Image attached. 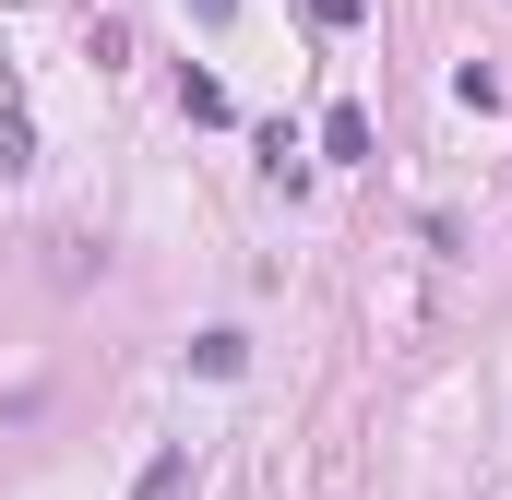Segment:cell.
<instances>
[{
  "label": "cell",
  "mask_w": 512,
  "mask_h": 500,
  "mask_svg": "<svg viewBox=\"0 0 512 500\" xmlns=\"http://www.w3.org/2000/svg\"><path fill=\"white\" fill-rule=\"evenodd\" d=\"M179 108H191V120H239V108H227V84H215V72H179Z\"/></svg>",
  "instance_id": "cell-3"
},
{
  "label": "cell",
  "mask_w": 512,
  "mask_h": 500,
  "mask_svg": "<svg viewBox=\"0 0 512 500\" xmlns=\"http://www.w3.org/2000/svg\"><path fill=\"white\" fill-rule=\"evenodd\" d=\"M310 12H322V24H358V0H310Z\"/></svg>",
  "instance_id": "cell-5"
},
{
  "label": "cell",
  "mask_w": 512,
  "mask_h": 500,
  "mask_svg": "<svg viewBox=\"0 0 512 500\" xmlns=\"http://www.w3.org/2000/svg\"><path fill=\"white\" fill-rule=\"evenodd\" d=\"M322 155H334V167H370V120H358V108H334V120H322Z\"/></svg>",
  "instance_id": "cell-2"
},
{
  "label": "cell",
  "mask_w": 512,
  "mask_h": 500,
  "mask_svg": "<svg viewBox=\"0 0 512 500\" xmlns=\"http://www.w3.org/2000/svg\"><path fill=\"white\" fill-rule=\"evenodd\" d=\"M191 12H203V24H227V12H239V0H191Z\"/></svg>",
  "instance_id": "cell-6"
},
{
  "label": "cell",
  "mask_w": 512,
  "mask_h": 500,
  "mask_svg": "<svg viewBox=\"0 0 512 500\" xmlns=\"http://www.w3.org/2000/svg\"><path fill=\"white\" fill-rule=\"evenodd\" d=\"M24 143H36V131H24V96H0V167H36Z\"/></svg>",
  "instance_id": "cell-4"
},
{
  "label": "cell",
  "mask_w": 512,
  "mask_h": 500,
  "mask_svg": "<svg viewBox=\"0 0 512 500\" xmlns=\"http://www.w3.org/2000/svg\"><path fill=\"white\" fill-rule=\"evenodd\" d=\"M191 370H203V381H239V370H251V334H203Z\"/></svg>",
  "instance_id": "cell-1"
}]
</instances>
